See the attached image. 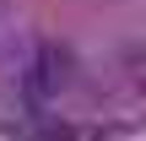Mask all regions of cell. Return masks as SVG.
Masks as SVG:
<instances>
[{
    "mask_svg": "<svg viewBox=\"0 0 146 141\" xmlns=\"http://www.w3.org/2000/svg\"><path fill=\"white\" fill-rule=\"evenodd\" d=\"M65 82H70V54H65V49H54V43H43V49L33 54L27 92H33V98H60V92H65Z\"/></svg>",
    "mask_w": 146,
    "mask_h": 141,
    "instance_id": "6da1fadb",
    "label": "cell"
},
{
    "mask_svg": "<svg viewBox=\"0 0 146 141\" xmlns=\"http://www.w3.org/2000/svg\"><path fill=\"white\" fill-rule=\"evenodd\" d=\"M130 76L146 87V43H135V49H130Z\"/></svg>",
    "mask_w": 146,
    "mask_h": 141,
    "instance_id": "7a4b0ae2",
    "label": "cell"
}]
</instances>
